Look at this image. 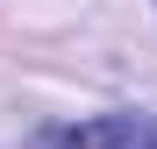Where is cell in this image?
I'll return each mask as SVG.
<instances>
[]
</instances>
